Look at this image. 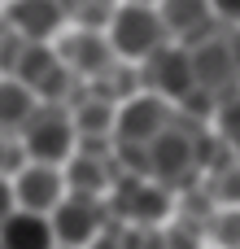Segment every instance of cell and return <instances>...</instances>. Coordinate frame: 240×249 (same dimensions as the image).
<instances>
[{
    "label": "cell",
    "mask_w": 240,
    "mask_h": 249,
    "mask_svg": "<svg viewBox=\"0 0 240 249\" xmlns=\"http://www.w3.org/2000/svg\"><path fill=\"white\" fill-rule=\"evenodd\" d=\"M157 48H166V26L157 9L149 4H118L109 18V53L122 61H149Z\"/></svg>",
    "instance_id": "cell-1"
},
{
    "label": "cell",
    "mask_w": 240,
    "mask_h": 249,
    "mask_svg": "<svg viewBox=\"0 0 240 249\" xmlns=\"http://www.w3.org/2000/svg\"><path fill=\"white\" fill-rule=\"evenodd\" d=\"M22 136V149L31 162H44V166H57L70 158V144H74V118L57 105H35V114L26 118V127L17 131Z\"/></svg>",
    "instance_id": "cell-2"
},
{
    "label": "cell",
    "mask_w": 240,
    "mask_h": 249,
    "mask_svg": "<svg viewBox=\"0 0 240 249\" xmlns=\"http://www.w3.org/2000/svg\"><path fill=\"white\" fill-rule=\"evenodd\" d=\"M13 184V201L17 210L26 214H52L61 201H66V184H61V171L57 166H44V162H26L17 175H9Z\"/></svg>",
    "instance_id": "cell-3"
},
{
    "label": "cell",
    "mask_w": 240,
    "mask_h": 249,
    "mask_svg": "<svg viewBox=\"0 0 240 249\" xmlns=\"http://www.w3.org/2000/svg\"><path fill=\"white\" fill-rule=\"evenodd\" d=\"M4 22L13 35H22V44H44L66 26V4L61 0H9Z\"/></svg>",
    "instance_id": "cell-4"
},
{
    "label": "cell",
    "mask_w": 240,
    "mask_h": 249,
    "mask_svg": "<svg viewBox=\"0 0 240 249\" xmlns=\"http://www.w3.org/2000/svg\"><path fill=\"white\" fill-rule=\"evenodd\" d=\"M157 18L166 26V39H184V48H192L197 39L214 35L223 22L214 18L210 0H157Z\"/></svg>",
    "instance_id": "cell-5"
},
{
    "label": "cell",
    "mask_w": 240,
    "mask_h": 249,
    "mask_svg": "<svg viewBox=\"0 0 240 249\" xmlns=\"http://www.w3.org/2000/svg\"><path fill=\"white\" fill-rule=\"evenodd\" d=\"M48 228H52V241L61 249H83L101 236V219H96V206L87 197H66L48 214Z\"/></svg>",
    "instance_id": "cell-6"
},
{
    "label": "cell",
    "mask_w": 240,
    "mask_h": 249,
    "mask_svg": "<svg viewBox=\"0 0 240 249\" xmlns=\"http://www.w3.org/2000/svg\"><path fill=\"white\" fill-rule=\"evenodd\" d=\"M149 83L157 96H175V101H188L197 92V79H192V61H188V48H157L149 61Z\"/></svg>",
    "instance_id": "cell-7"
},
{
    "label": "cell",
    "mask_w": 240,
    "mask_h": 249,
    "mask_svg": "<svg viewBox=\"0 0 240 249\" xmlns=\"http://www.w3.org/2000/svg\"><path fill=\"white\" fill-rule=\"evenodd\" d=\"M118 127H122L127 140H140V149H149V144L171 127V109H166L162 96H144V101H131V105L122 109Z\"/></svg>",
    "instance_id": "cell-8"
},
{
    "label": "cell",
    "mask_w": 240,
    "mask_h": 249,
    "mask_svg": "<svg viewBox=\"0 0 240 249\" xmlns=\"http://www.w3.org/2000/svg\"><path fill=\"white\" fill-rule=\"evenodd\" d=\"M0 249H57V241H52V228H48L44 214L17 210V214L0 228Z\"/></svg>",
    "instance_id": "cell-9"
},
{
    "label": "cell",
    "mask_w": 240,
    "mask_h": 249,
    "mask_svg": "<svg viewBox=\"0 0 240 249\" xmlns=\"http://www.w3.org/2000/svg\"><path fill=\"white\" fill-rule=\"evenodd\" d=\"M31 114H35L31 88H22L17 79H0V131H22Z\"/></svg>",
    "instance_id": "cell-10"
},
{
    "label": "cell",
    "mask_w": 240,
    "mask_h": 249,
    "mask_svg": "<svg viewBox=\"0 0 240 249\" xmlns=\"http://www.w3.org/2000/svg\"><path fill=\"white\" fill-rule=\"evenodd\" d=\"M206 197L214 206H223V210H240V162L236 158L223 162V166H214V179H210Z\"/></svg>",
    "instance_id": "cell-11"
},
{
    "label": "cell",
    "mask_w": 240,
    "mask_h": 249,
    "mask_svg": "<svg viewBox=\"0 0 240 249\" xmlns=\"http://www.w3.org/2000/svg\"><path fill=\"white\" fill-rule=\"evenodd\" d=\"M166 193L157 188V184H131V214L140 219V223H157L162 214H166Z\"/></svg>",
    "instance_id": "cell-12"
},
{
    "label": "cell",
    "mask_w": 240,
    "mask_h": 249,
    "mask_svg": "<svg viewBox=\"0 0 240 249\" xmlns=\"http://www.w3.org/2000/svg\"><path fill=\"white\" fill-rule=\"evenodd\" d=\"M210 9L223 26H240V0H210Z\"/></svg>",
    "instance_id": "cell-13"
},
{
    "label": "cell",
    "mask_w": 240,
    "mask_h": 249,
    "mask_svg": "<svg viewBox=\"0 0 240 249\" xmlns=\"http://www.w3.org/2000/svg\"><path fill=\"white\" fill-rule=\"evenodd\" d=\"M13 214H17V201H13V184H9V175H0V228H4Z\"/></svg>",
    "instance_id": "cell-14"
},
{
    "label": "cell",
    "mask_w": 240,
    "mask_h": 249,
    "mask_svg": "<svg viewBox=\"0 0 240 249\" xmlns=\"http://www.w3.org/2000/svg\"><path fill=\"white\" fill-rule=\"evenodd\" d=\"M227 57H232V70H236V79H240V26H227Z\"/></svg>",
    "instance_id": "cell-15"
},
{
    "label": "cell",
    "mask_w": 240,
    "mask_h": 249,
    "mask_svg": "<svg viewBox=\"0 0 240 249\" xmlns=\"http://www.w3.org/2000/svg\"><path fill=\"white\" fill-rule=\"evenodd\" d=\"M227 149L236 153V162H240V131H236V136H232V140H227Z\"/></svg>",
    "instance_id": "cell-16"
},
{
    "label": "cell",
    "mask_w": 240,
    "mask_h": 249,
    "mask_svg": "<svg viewBox=\"0 0 240 249\" xmlns=\"http://www.w3.org/2000/svg\"><path fill=\"white\" fill-rule=\"evenodd\" d=\"M122 4H149V9H157V0H122Z\"/></svg>",
    "instance_id": "cell-17"
},
{
    "label": "cell",
    "mask_w": 240,
    "mask_h": 249,
    "mask_svg": "<svg viewBox=\"0 0 240 249\" xmlns=\"http://www.w3.org/2000/svg\"><path fill=\"white\" fill-rule=\"evenodd\" d=\"M57 249H61V245H57Z\"/></svg>",
    "instance_id": "cell-18"
}]
</instances>
